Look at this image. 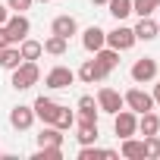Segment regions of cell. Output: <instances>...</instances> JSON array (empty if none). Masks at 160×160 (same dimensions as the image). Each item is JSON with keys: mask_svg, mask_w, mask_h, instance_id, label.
Instances as JSON below:
<instances>
[{"mask_svg": "<svg viewBox=\"0 0 160 160\" xmlns=\"http://www.w3.org/2000/svg\"><path fill=\"white\" fill-rule=\"evenodd\" d=\"M98 107H101V113H119L126 104H122V94L116 91V88H101L98 91Z\"/></svg>", "mask_w": 160, "mask_h": 160, "instance_id": "9", "label": "cell"}, {"mask_svg": "<svg viewBox=\"0 0 160 160\" xmlns=\"http://www.w3.org/2000/svg\"><path fill=\"white\" fill-rule=\"evenodd\" d=\"M135 41H138L135 32H132L129 25H122V22H119L113 32H107V47H113V50H119V53H122V50H132Z\"/></svg>", "mask_w": 160, "mask_h": 160, "instance_id": "3", "label": "cell"}, {"mask_svg": "<svg viewBox=\"0 0 160 160\" xmlns=\"http://www.w3.org/2000/svg\"><path fill=\"white\" fill-rule=\"evenodd\" d=\"M0 60H3V47H0Z\"/></svg>", "mask_w": 160, "mask_h": 160, "instance_id": "35", "label": "cell"}, {"mask_svg": "<svg viewBox=\"0 0 160 160\" xmlns=\"http://www.w3.org/2000/svg\"><path fill=\"white\" fill-rule=\"evenodd\" d=\"M63 157V148H38L35 160H60Z\"/></svg>", "mask_w": 160, "mask_h": 160, "instance_id": "29", "label": "cell"}, {"mask_svg": "<svg viewBox=\"0 0 160 160\" xmlns=\"http://www.w3.org/2000/svg\"><path fill=\"white\" fill-rule=\"evenodd\" d=\"M75 82V72L69 69V66H53L47 75H44V85L50 88V91H63V88H69Z\"/></svg>", "mask_w": 160, "mask_h": 160, "instance_id": "6", "label": "cell"}, {"mask_svg": "<svg viewBox=\"0 0 160 160\" xmlns=\"http://www.w3.org/2000/svg\"><path fill=\"white\" fill-rule=\"evenodd\" d=\"M75 110H78V119H91V122H98V116H101L98 98H91V94H82V98H78Z\"/></svg>", "mask_w": 160, "mask_h": 160, "instance_id": "17", "label": "cell"}, {"mask_svg": "<svg viewBox=\"0 0 160 160\" xmlns=\"http://www.w3.org/2000/svg\"><path fill=\"white\" fill-rule=\"evenodd\" d=\"M113 132L116 138H129L138 132V113H132L129 107H122L119 113H113Z\"/></svg>", "mask_w": 160, "mask_h": 160, "instance_id": "4", "label": "cell"}, {"mask_svg": "<svg viewBox=\"0 0 160 160\" xmlns=\"http://www.w3.org/2000/svg\"><path fill=\"white\" fill-rule=\"evenodd\" d=\"M32 3H35V0H7L10 13H25V10H32Z\"/></svg>", "mask_w": 160, "mask_h": 160, "instance_id": "30", "label": "cell"}, {"mask_svg": "<svg viewBox=\"0 0 160 160\" xmlns=\"http://www.w3.org/2000/svg\"><path fill=\"white\" fill-rule=\"evenodd\" d=\"M119 154H122L126 160H144V138H141V141H138L135 135L122 138V144H119Z\"/></svg>", "mask_w": 160, "mask_h": 160, "instance_id": "18", "label": "cell"}, {"mask_svg": "<svg viewBox=\"0 0 160 160\" xmlns=\"http://www.w3.org/2000/svg\"><path fill=\"white\" fill-rule=\"evenodd\" d=\"M107 75H110V72H107L98 60H85L82 66H78V72H75V78H78V82H85V85H101Z\"/></svg>", "mask_w": 160, "mask_h": 160, "instance_id": "5", "label": "cell"}, {"mask_svg": "<svg viewBox=\"0 0 160 160\" xmlns=\"http://www.w3.org/2000/svg\"><path fill=\"white\" fill-rule=\"evenodd\" d=\"M50 126H57V129H72L75 126V113L69 110V107H63V104H57V110H53V119H50Z\"/></svg>", "mask_w": 160, "mask_h": 160, "instance_id": "21", "label": "cell"}, {"mask_svg": "<svg viewBox=\"0 0 160 160\" xmlns=\"http://www.w3.org/2000/svg\"><path fill=\"white\" fill-rule=\"evenodd\" d=\"M41 44H44V53H50V57H63V53L69 50V41L60 38V35H50V38L41 41Z\"/></svg>", "mask_w": 160, "mask_h": 160, "instance_id": "24", "label": "cell"}, {"mask_svg": "<svg viewBox=\"0 0 160 160\" xmlns=\"http://www.w3.org/2000/svg\"><path fill=\"white\" fill-rule=\"evenodd\" d=\"M154 10H160V0H132V13L138 16H154Z\"/></svg>", "mask_w": 160, "mask_h": 160, "instance_id": "27", "label": "cell"}, {"mask_svg": "<svg viewBox=\"0 0 160 160\" xmlns=\"http://www.w3.org/2000/svg\"><path fill=\"white\" fill-rule=\"evenodd\" d=\"M98 138H101L98 122H91V119H75V141H78V148H82V144H98Z\"/></svg>", "mask_w": 160, "mask_h": 160, "instance_id": "11", "label": "cell"}, {"mask_svg": "<svg viewBox=\"0 0 160 160\" xmlns=\"http://www.w3.org/2000/svg\"><path fill=\"white\" fill-rule=\"evenodd\" d=\"M138 132H141V135H157V132H160V116H157L154 110L141 113V116H138Z\"/></svg>", "mask_w": 160, "mask_h": 160, "instance_id": "22", "label": "cell"}, {"mask_svg": "<svg viewBox=\"0 0 160 160\" xmlns=\"http://www.w3.org/2000/svg\"><path fill=\"white\" fill-rule=\"evenodd\" d=\"M0 157H3V151H0Z\"/></svg>", "mask_w": 160, "mask_h": 160, "instance_id": "37", "label": "cell"}, {"mask_svg": "<svg viewBox=\"0 0 160 160\" xmlns=\"http://www.w3.org/2000/svg\"><path fill=\"white\" fill-rule=\"evenodd\" d=\"M119 154L116 151H107V148H98V144H82L78 148V160H116Z\"/></svg>", "mask_w": 160, "mask_h": 160, "instance_id": "19", "label": "cell"}, {"mask_svg": "<svg viewBox=\"0 0 160 160\" xmlns=\"http://www.w3.org/2000/svg\"><path fill=\"white\" fill-rule=\"evenodd\" d=\"M7 19H10V7L0 3V25H7Z\"/></svg>", "mask_w": 160, "mask_h": 160, "instance_id": "32", "label": "cell"}, {"mask_svg": "<svg viewBox=\"0 0 160 160\" xmlns=\"http://www.w3.org/2000/svg\"><path fill=\"white\" fill-rule=\"evenodd\" d=\"M38 82H41V69H38L35 60H22V63L13 69V75H10V85H13L16 91H28V88H35Z\"/></svg>", "mask_w": 160, "mask_h": 160, "instance_id": "1", "label": "cell"}, {"mask_svg": "<svg viewBox=\"0 0 160 160\" xmlns=\"http://www.w3.org/2000/svg\"><path fill=\"white\" fill-rule=\"evenodd\" d=\"M151 98H154V107H160V82L154 85V91H151Z\"/></svg>", "mask_w": 160, "mask_h": 160, "instance_id": "33", "label": "cell"}, {"mask_svg": "<svg viewBox=\"0 0 160 160\" xmlns=\"http://www.w3.org/2000/svg\"><path fill=\"white\" fill-rule=\"evenodd\" d=\"M10 126H13L16 132L32 129V126H35V110H32V107H25V104H16V107L10 110Z\"/></svg>", "mask_w": 160, "mask_h": 160, "instance_id": "10", "label": "cell"}, {"mask_svg": "<svg viewBox=\"0 0 160 160\" xmlns=\"http://www.w3.org/2000/svg\"><path fill=\"white\" fill-rule=\"evenodd\" d=\"M107 10L116 22H122L129 13H132V0H107Z\"/></svg>", "mask_w": 160, "mask_h": 160, "instance_id": "25", "label": "cell"}, {"mask_svg": "<svg viewBox=\"0 0 160 160\" xmlns=\"http://www.w3.org/2000/svg\"><path fill=\"white\" fill-rule=\"evenodd\" d=\"M122 104L132 110V113H148V110H154V98H151V91H144V88H129L126 94H122Z\"/></svg>", "mask_w": 160, "mask_h": 160, "instance_id": "2", "label": "cell"}, {"mask_svg": "<svg viewBox=\"0 0 160 160\" xmlns=\"http://www.w3.org/2000/svg\"><path fill=\"white\" fill-rule=\"evenodd\" d=\"M94 60H98L107 72H113V69L119 66V50H113V47H107V44H104L101 50H94Z\"/></svg>", "mask_w": 160, "mask_h": 160, "instance_id": "20", "label": "cell"}, {"mask_svg": "<svg viewBox=\"0 0 160 160\" xmlns=\"http://www.w3.org/2000/svg\"><path fill=\"white\" fill-rule=\"evenodd\" d=\"M19 53H22V60H38L44 53V44L35 41V38H22L19 41Z\"/></svg>", "mask_w": 160, "mask_h": 160, "instance_id": "23", "label": "cell"}, {"mask_svg": "<svg viewBox=\"0 0 160 160\" xmlns=\"http://www.w3.org/2000/svg\"><path fill=\"white\" fill-rule=\"evenodd\" d=\"M144 157L148 160L160 157V135H144Z\"/></svg>", "mask_w": 160, "mask_h": 160, "instance_id": "28", "label": "cell"}, {"mask_svg": "<svg viewBox=\"0 0 160 160\" xmlns=\"http://www.w3.org/2000/svg\"><path fill=\"white\" fill-rule=\"evenodd\" d=\"M38 148H63V129H57V126H50V122H44V129L38 132Z\"/></svg>", "mask_w": 160, "mask_h": 160, "instance_id": "15", "label": "cell"}, {"mask_svg": "<svg viewBox=\"0 0 160 160\" xmlns=\"http://www.w3.org/2000/svg\"><path fill=\"white\" fill-rule=\"evenodd\" d=\"M132 32H135L138 41H154V38L160 35V22H157L154 16H138V25H135Z\"/></svg>", "mask_w": 160, "mask_h": 160, "instance_id": "14", "label": "cell"}, {"mask_svg": "<svg viewBox=\"0 0 160 160\" xmlns=\"http://www.w3.org/2000/svg\"><path fill=\"white\" fill-rule=\"evenodd\" d=\"M38 3H47V0H38Z\"/></svg>", "mask_w": 160, "mask_h": 160, "instance_id": "36", "label": "cell"}, {"mask_svg": "<svg viewBox=\"0 0 160 160\" xmlns=\"http://www.w3.org/2000/svg\"><path fill=\"white\" fill-rule=\"evenodd\" d=\"M7 32H10V41H13V44H19L22 38H28V32H32L28 16H25V13H10V19H7Z\"/></svg>", "mask_w": 160, "mask_h": 160, "instance_id": "8", "label": "cell"}, {"mask_svg": "<svg viewBox=\"0 0 160 160\" xmlns=\"http://www.w3.org/2000/svg\"><path fill=\"white\" fill-rule=\"evenodd\" d=\"M32 110H35V119L50 122V119H53V110H57V101H53V98H47V94H38V98H35V104H32Z\"/></svg>", "mask_w": 160, "mask_h": 160, "instance_id": "16", "label": "cell"}, {"mask_svg": "<svg viewBox=\"0 0 160 160\" xmlns=\"http://www.w3.org/2000/svg\"><path fill=\"white\" fill-rule=\"evenodd\" d=\"M91 3H94V7H107V0H91Z\"/></svg>", "mask_w": 160, "mask_h": 160, "instance_id": "34", "label": "cell"}, {"mask_svg": "<svg viewBox=\"0 0 160 160\" xmlns=\"http://www.w3.org/2000/svg\"><path fill=\"white\" fill-rule=\"evenodd\" d=\"M50 35H60V38H72V35H78V22H75V16H69V13H63V16H57L53 22H50Z\"/></svg>", "mask_w": 160, "mask_h": 160, "instance_id": "12", "label": "cell"}, {"mask_svg": "<svg viewBox=\"0 0 160 160\" xmlns=\"http://www.w3.org/2000/svg\"><path fill=\"white\" fill-rule=\"evenodd\" d=\"M107 44V32L101 28V25H88L85 32H82V47L88 50V53H94V50H101Z\"/></svg>", "mask_w": 160, "mask_h": 160, "instance_id": "13", "label": "cell"}, {"mask_svg": "<svg viewBox=\"0 0 160 160\" xmlns=\"http://www.w3.org/2000/svg\"><path fill=\"white\" fill-rule=\"evenodd\" d=\"M22 63V53H19V44H10V47H3V60H0V66H3V69H16Z\"/></svg>", "mask_w": 160, "mask_h": 160, "instance_id": "26", "label": "cell"}, {"mask_svg": "<svg viewBox=\"0 0 160 160\" xmlns=\"http://www.w3.org/2000/svg\"><path fill=\"white\" fill-rule=\"evenodd\" d=\"M13 41H10V32H7V25H0V47H10Z\"/></svg>", "mask_w": 160, "mask_h": 160, "instance_id": "31", "label": "cell"}, {"mask_svg": "<svg viewBox=\"0 0 160 160\" xmlns=\"http://www.w3.org/2000/svg\"><path fill=\"white\" fill-rule=\"evenodd\" d=\"M157 78V60L154 57H141L132 63V82L135 85H144V82H154Z\"/></svg>", "mask_w": 160, "mask_h": 160, "instance_id": "7", "label": "cell"}]
</instances>
